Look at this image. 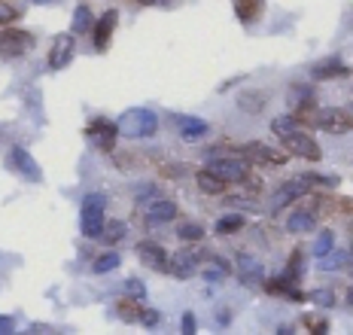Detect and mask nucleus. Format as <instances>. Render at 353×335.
Wrapping results in <instances>:
<instances>
[{"label":"nucleus","mask_w":353,"mask_h":335,"mask_svg":"<svg viewBox=\"0 0 353 335\" xmlns=\"http://www.w3.org/2000/svg\"><path fill=\"white\" fill-rule=\"evenodd\" d=\"M271 131H274V137L283 143V150L290 156H301L307 162H320L323 159L320 143L307 134L305 125H299L296 116H277V119H271Z\"/></svg>","instance_id":"obj_1"},{"label":"nucleus","mask_w":353,"mask_h":335,"mask_svg":"<svg viewBox=\"0 0 353 335\" xmlns=\"http://www.w3.org/2000/svg\"><path fill=\"white\" fill-rule=\"evenodd\" d=\"M338 186V177H317V174H299V177H290L286 183L271 195V207L281 210L292 201H299L301 195H307L311 189H335Z\"/></svg>","instance_id":"obj_2"},{"label":"nucleus","mask_w":353,"mask_h":335,"mask_svg":"<svg viewBox=\"0 0 353 335\" xmlns=\"http://www.w3.org/2000/svg\"><path fill=\"white\" fill-rule=\"evenodd\" d=\"M116 128H119L122 137H152L159 131V116L152 110H146V107H134V110H125L119 116V122H116Z\"/></svg>","instance_id":"obj_3"},{"label":"nucleus","mask_w":353,"mask_h":335,"mask_svg":"<svg viewBox=\"0 0 353 335\" xmlns=\"http://www.w3.org/2000/svg\"><path fill=\"white\" fill-rule=\"evenodd\" d=\"M104 205L107 199L101 192H92L83 199V207H79V232L85 238H98L101 229H104Z\"/></svg>","instance_id":"obj_4"},{"label":"nucleus","mask_w":353,"mask_h":335,"mask_svg":"<svg viewBox=\"0 0 353 335\" xmlns=\"http://www.w3.org/2000/svg\"><path fill=\"white\" fill-rule=\"evenodd\" d=\"M305 113L311 116V122L317 125L320 131H326V134H347V131H353V116L347 110H338V107H323V110H317V107H305Z\"/></svg>","instance_id":"obj_5"},{"label":"nucleus","mask_w":353,"mask_h":335,"mask_svg":"<svg viewBox=\"0 0 353 335\" xmlns=\"http://www.w3.org/2000/svg\"><path fill=\"white\" fill-rule=\"evenodd\" d=\"M208 171H213L216 177H223L225 183H244V180L250 177V162L247 159H232V156L210 159Z\"/></svg>","instance_id":"obj_6"},{"label":"nucleus","mask_w":353,"mask_h":335,"mask_svg":"<svg viewBox=\"0 0 353 335\" xmlns=\"http://www.w3.org/2000/svg\"><path fill=\"white\" fill-rule=\"evenodd\" d=\"M34 34L28 31H19V28H6V31H0V55L6 58H19L25 52H31L34 49Z\"/></svg>","instance_id":"obj_7"},{"label":"nucleus","mask_w":353,"mask_h":335,"mask_svg":"<svg viewBox=\"0 0 353 335\" xmlns=\"http://www.w3.org/2000/svg\"><path fill=\"white\" fill-rule=\"evenodd\" d=\"M204 253L208 250H176L171 259H168V268L165 272H171L176 281H189L195 274L198 262L204 259Z\"/></svg>","instance_id":"obj_8"},{"label":"nucleus","mask_w":353,"mask_h":335,"mask_svg":"<svg viewBox=\"0 0 353 335\" xmlns=\"http://www.w3.org/2000/svg\"><path fill=\"white\" fill-rule=\"evenodd\" d=\"M77 55V37L73 34H58L49 49V70H64Z\"/></svg>","instance_id":"obj_9"},{"label":"nucleus","mask_w":353,"mask_h":335,"mask_svg":"<svg viewBox=\"0 0 353 335\" xmlns=\"http://www.w3.org/2000/svg\"><path fill=\"white\" fill-rule=\"evenodd\" d=\"M10 168L12 171H19L25 180H31V183H40L43 180V168L34 162V156L25 147H12L10 150Z\"/></svg>","instance_id":"obj_10"},{"label":"nucleus","mask_w":353,"mask_h":335,"mask_svg":"<svg viewBox=\"0 0 353 335\" xmlns=\"http://www.w3.org/2000/svg\"><path fill=\"white\" fill-rule=\"evenodd\" d=\"M116 25H119V12H116V10H107L104 16L92 25V43H94V49H98V52H107V49H110V40H113Z\"/></svg>","instance_id":"obj_11"},{"label":"nucleus","mask_w":353,"mask_h":335,"mask_svg":"<svg viewBox=\"0 0 353 335\" xmlns=\"http://www.w3.org/2000/svg\"><path fill=\"white\" fill-rule=\"evenodd\" d=\"M85 134H88V141H92V143H98V150H113L116 137H119V128H116V122H110V119L101 116V119L88 122Z\"/></svg>","instance_id":"obj_12"},{"label":"nucleus","mask_w":353,"mask_h":335,"mask_svg":"<svg viewBox=\"0 0 353 335\" xmlns=\"http://www.w3.org/2000/svg\"><path fill=\"white\" fill-rule=\"evenodd\" d=\"M176 128H180V137L186 143H195V141H204V137L210 134V125L204 119H198V116H186V113H176L174 116Z\"/></svg>","instance_id":"obj_13"},{"label":"nucleus","mask_w":353,"mask_h":335,"mask_svg":"<svg viewBox=\"0 0 353 335\" xmlns=\"http://www.w3.org/2000/svg\"><path fill=\"white\" fill-rule=\"evenodd\" d=\"M134 250H137V259H141L146 268H152V272H165V268H168V250L161 244L141 241Z\"/></svg>","instance_id":"obj_14"},{"label":"nucleus","mask_w":353,"mask_h":335,"mask_svg":"<svg viewBox=\"0 0 353 335\" xmlns=\"http://www.w3.org/2000/svg\"><path fill=\"white\" fill-rule=\"evenodd\" d=\"M247 159H253V162H265V165H286L290 162V152L286 150H274V147H265V143H247V147H241Z\"/></svg>","instance_id":"obj_15"},{"label":"nucleus","mask_w":353,"mask_h":335,"mask_svg":"<svg viewBox=\"0 0 353 335\" xmlns=\"http://www.w3.org/2000/svg\"><path fill=\"white\" fill-rule=\"evenodd\" d=\"M238 278L244 287H256V283L265 281V268L259 259H253L250 253H241L238 256Z\"/></svg>","instance_id":"obj_16"},{"label":"nucleus","mask_w":353,"mask_h":335,"mask_svg":"<svg viewBox=\"0 0 353 335\" xmlns=\"http://www.w3.org/2000/svg\"><path fill=\"white\" fill-rule=\"evenodd\" d=\"M198 265H201V278L208 283H219V281L229 278V262L219 259V256H210V250L204 253V259L198 262Z\"/></svg>","instance_id":"obj_17"},{"label":"nucleus","mask_w":353,"mask_h":335,"mask_svg":"<svg viewBox=\"0 0 353 335\" xmlns=\"http://www.w3.org/2000/svg\"><path fill=\"white\" fill-rule=\"evenodd\" d=\"M347 74H350L347 64H344L338 55L323 58V61H317V64L311 68V77H314V79H335V77H347Z\"/></svg>","instance_id":"obj_18"},{"label":"nucleus","mask_w":353,"mask_h":335,"mask_svg":"<svg viewBox=\"0 0 353 335\" xmlns=\"http://www.w3.org/2000/svg\"><path fill=\"white\" fill-rule=\"evenodd\" d=\"M234 6V16H238L241 25H256L262 19V10H265V0H232Z\"/></svg>","instance_id":"obj_19"},{"label":"nucleus","mask_w":353,"mask_h":335,"mask_svg":"<svg viewBox=\"0 0 353 335\" xmlns=\"http://www.w3.org/2000/svg\"><path fill=\"white\" fill-rule=\"evenodd\" d=\"M176 220V205L168 199H152L146 205V223H171Z\"/></svg>","instance_id":"obj_20"},{"label":"nucleus","mask_w":353,"mask_h":335,"mask_svg":"<svg viewBox=\"0 0 353 335\" xmlns=\"http://www.w3.org/2000/svg\"><path fill=\"white\" fill-rule=\"evenodd\" d=\"M314 225H317L314 210H292L290 220H286V232H290V235H305V232H311Z\"/></svg>","instance_id":"obj_21"},{"label":"nucleus","mask_w":353,"mask_h":335,"mask_svg":"<svg viewBox=\"0 0 353 335\" xmlns=\"http://www.w3.org/2000/svg\"><path fill=\"white\" fill-rule=\"evenodd\" d=\"M305 250H301V247H296V250L290 253V262H286V268H283V274H281V281L283 283H296V281H301V274H305Z\"/></svg>","instance_id":"obj_22"},{"label":"nucleus","mask_w":353,"mask_h":335,"mask_svg":"<svg viewBox=\"0 0 353 335\" xmlns=\"http://www.w3.org/2000/svg\"><path fill=\"white\" fill-rule=\"evenodd\" d=\"M286 104L292 110H305V107H314V89L311 85H301V83H292L290 85V94H286Z\"/></svg>","instance_id":"obj_23"},{"label":"nucleus","mask_w":353,"mask_h":335,"mask_svg":"<svg viewBox=\"0 0 353 335\" xmlns=\"http://www.w3.org/2000/svg\"><path fill=\"white\" fill-rule=\"evenodd\" d=\"M195 183H198V189H201L204 195H223V192H225V186H229L223 177H216V174L208 171V168L195 174Z\"/></svg>","instance_id":"obj_24"},{"label":"nucleus","mask_w":353,"mask_h":335,"mask_svg":"<svg viewBox=\"0 0 353 335\" xmlns=\"http://www.w3.org/2000/svg\"><path fill=\"white\" fill-rule=\"evenodd\" d=\"M92 25H94L92 10H88V6H77V10H73V21H70V34H73V37L88 34V31H92Z\"/></svg>","instance_id":"obj_25"},{"label":"nucleus","mask_w":353,"mask_h":335,"mask_svg":"<svg viewBox=\"0 0 353 335\" xmlns=\"http://www.w3.org/2000/svg\"><path fill=\"white\" fill-rule=\"evenodd\" d=\"M265 104H268V92H259V89H256V92H244L238 98V107L244 113H262Z\"/></svg>","instance_id":"obj_26"},{"label":"nucleus","mask_w":353,"mask_h":335,"mask_svg":"<svg viewBox=\"0 0 353 335\" xmlns=\"http://www.w3.org/2000/svg\"><path fill=\"white\" fill-rule=\"evenodd\" d=\"M244 225H247V220L241 214H225V216H219V220H216L213 232H216V235H238Z\"/></svg>","instance_id":"obj_27"},{"label":"nucleus","mask_w":353,"mask_h":335,"mask_svg":"<svg viewBox=\"0 0 353 335\" xmlns=\"http://www.w3.org/2000/svg\"><path fill=\"white\" fill-rule=\"evenodd\" d=\"M125 235H128V225H125L122 220H110V223H104V229H101L98 238L104 244H119Z\"/></svg>","instance_id":"obj_28"},{"label":"nucleus","mask_w":353,"mask_h":335,"mask_svg":"<svg viewBox=\"0 0 353 335\" xmlns=\"http://www.w3.org/2000/svg\"><path fill=\"white\" fill-rule=\"evenodd\" d=\"M347 265V253H341V250H329L326 256H317V268L320 272H335V268H344Z\"/></svg>","instance_id":"obj_29"},{"label":"nucleus","mask_w":353,"mask_h":335,"mask_svg":"<svg viewBox=\"0 0 353 335\" xmlns=\"http://www.w3.org/2000/svg\"><path fill=\"white\" fill-rule=\"evenodd\" d=\"M332 247H335V232L332 229H323L320 235H317V241H314V250L311 253H314V256H326Z\"/></svg>","instance_id":"obj_30"},{"label":"nucleus","mask_w":353,"mask_h":335,"mask_svg":"<svg viewBox=\"0 0 353 335\" xmlns=\"http://www.w3.org/2000/svg\"><path fill=\"white\" fill-rule=\"evenodd\" d=\"M119 262H122V256L119 253H104V256H98L94 259V274H107V272H113V268H119Z\"/></svg>","instance_id":"obj_31"},{"label":"nucleus","mask_w":353,"mask_h":335,"mask_svg":"<svg viewBox=\"0 0 353 335\" xmlns=\"http://www.w3.org/2000/svg\"><path fill=\"white\" fill-rule=\"evenodd\" d=\"M176 238H180V241H201V238H204V225L183 223L180 229H176Z\"/></svg>","instance_id":"obj_32"},{"label":"nucleus","mask_w":353,"mask_h":335,"mask_svg":"<svg viewBox=\"0 0 353 335\" xmlns=\"http://www.w3.org/2000/svg\"><path fill=\"white\" fill-rule=\"evenodd\" d=\"M305 298H307V302H314L317 308H332V305H335V293H332V290H311Z\"/></svg>","instance_id":"obj_33"},{"label":"nucleus","mask_w":353,"mask_h":335,"mask_svg":"<svg viewBox=\"0 0 353 335\" xmlns=\"http://www.w3.org/2000/svg\"><path fill=\"white\" fill-rule=\"evenodd\" d=\"M305 326H307V332H311V335H326L329 332V320L320 317V314H307Z\"/></svg>","instance_id":"obj_34"},{"label":"nucleus","mask_w":353,"mask_h":335,"mask_svg":"<svg viewBox=\"0 0 353 335\" xmlns=\"http://www.w3.org/2000/svg\"><path fill=\"white\" fill-rule=\"evenodd\" d=\"M119 314L125 320H137L141 317V302L137 298H125V302H119Z\"/></svg>","instance_id":"obj_35"},{"label":"nucleus","mask_w":353,"mask_h":335,"mask_svg":"<svg viewBox=\"0 0 353 335\" xmlns=\"http://www.w3.org/2000/svg\"><path fill=\"white\" fill-rule=\"evenodd\" d=\"M125 293H128L131 298H137V302H146V287L137 278H131V281H125Z\"/></svg>","instance_id":"obj_36"},{"label":"nucleus","mask_w":353,"mask_h":335,"mask_svg":"<svg viewBox=\"0 0 353 335\" xmlns=\"http://www.w3.org/2000/svg\"><path fill=\"white\" fill-rule=\"evenodd\" d=\"M137 320H141L146 329H156L161 317H159V311H152V308H141V317H137Z\"/></svg>","instance_id":"obj_37"},{"label":"nucleus","mask_w":353,"mask_h":335,"mask_svg":"<svg viewBox=\"0 0 353 335\" xmlns=\"http://www.w3.org/2000/svg\"><path fill=\"white\" fill-rule=\"evenodd\" d=\"M16 19H19L16 6H10V3H3V0H0V28L10 25V21H16Z\"/></svg>","instance_id":"obj_38"},{"label":"nucleus","mask_w":353,"mask_h":335,"mask_svg":"<svg viewBox=\"0 0 353 335\" xmlns=\"http://www.w3.org/2000/svg\"><path fill=\"white\" fill-rule=\"evenodd\" d=\"M10 332H16V320L0 314V335H10Z\"/></svg>","instance_id":"obj_39"},{"label":"nucleus","mask_w":353,"mask_h":335,"mask_svg":"<svg viewBox=\"0 0 353 335\" xmlns=\"http://www.w3.org/2000/svg\"><path fill=\"white\" fill-rule=\"evenodd\" d=\"M195 329H198L195 314H183V332H186V335H195Z\"/></svg>","instance_id":"obj_40"},{"label":"nucleus","mask_w":353,"mask_h":335,"mask_svg":"<svg viewBox=\"0 0 353 335\" xmlns=\"http://www.w3.org/2000/svg\"><path fill=\"white\" fill-rule=\"evenodd\" d=\"M137 3H143V6H176L180 0H137Z\"/></svg>","instance_id":"obj_41"},{"label":"nucleus","mask_w":353,"mask_h":335,"mask_svg":"<svg viewBox=\"0 0 353 335\" xmlns=\"http://www.w3.org/2000/svg\"><path fill=\"white\" fill-rule=\"evenodd\" d=\"M156 195V186H141L137 189V201H146V199H152Z\"/></svg>","instance_id":"obj_42"},{"label":"nucleus","mask_w":353,"mask_h":335,"mask_svg":"<svg viewBox=\"0 0 353 335\" xmlns=\"http://www.w3.org/2000/svg\"><path fill=\"white\" fill-rule=\"evenodd\" d=\"M347 305H350V308H353V287L347 290Z\"/></svg>","instance_id":"obj_43"},{"label":"nucleus","mask_w":353,"mask_h":335,"mask_svg":"<svg viewBox=\"0 0 353 335\" xmlns=\"http://www.w3.org/2000/svg\"><path fill=\"white\" fill-rule=\"evenodd\" d=\"M34 3H55V0H34Z\"/></svg>","instance_id":"obj_44"},{"label":"nucleus","mask_w":353,"mask_h":335,"mask_svg":"<svg viewBox=\"0 0 353 335\" xmlns=\"http://www.w3.org/2000/svg\"><path fill=\"white\" fill-rule=\"evenodd\" d=\"M350 256H353V247H350Z\"/></svg>","instance_id":"obj_45"}]
</instances>
